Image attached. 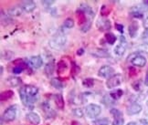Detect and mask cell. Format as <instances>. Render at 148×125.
<instances>
[{
    "label": "cell",
    "instance_id": "cell-1",
    "mask_svg": "<svg viewBox=\"0 0 148 125\" xmlns=\"http://www.w3.org/2000/svg\"><path fill=\"white\" fill-rule=\"evenodd\" d=\"M38 89L34 85H24L19 89V97L24 106L29 109L33 108V104L38 100Z\"/></svg>",
    "mask_w": 148,
    "mask_h": 125
},
{
    "label": "cell",
    "instance_id": "cell-2",
    "mask_svg": "<svg viewBox=\"0 0 148 125\" xmlns=\"http://www.w3.org/2000/svg\"><path fill=\"white\" fill-rule=\"evenodd\" d=\"M67 42V38L64 35V33H58L49 41V47L55 50H60L65 46Z\"/></svg>",
    "mask_w": 148,
    "mask_h": 125
},
{
    "label": "cell",
    "instance_id": "cell-3",
    "mask_svg": "<svg viewBox=\"0 0 148 125\" xmlns=\"http://www.w3.org/2000/svg\"><path fill=\"white\" fill-rule=\"evenodd\" d=\"M16 111H18V107L16 105H11L5 110L2 114L1 121L5 122H13L16 117Z\"/></svg>",
    "mask_w": 148,
    "mask_h": 125
},
{
    "label": "cell",
    "instance_id": "cell-4",
    "mask_svg": "<svg viewBox=\"0 0 148 125\" xmlns=\"http://www.w3.org/2000/svg\"><path fill=\"white\" fill-rule=\"evenodd\" d=\"M127 60L131 61V63H132L134 66H136V67H139V68H143L145 66L146 64V59L145 58L144 56L142 55H139V52H134L131 54Z\"/></svg>",
    "mask_w": 148,
    "mask_h": 125
},
{
    "label": "cell",
    "instance_id": "cell-5",
    "mask_svg": "<svg viewBox=\"0 0 148 125\" xmlns=\"http://www.w3.org/2000/svg\"><path fill=\"white\" fill-rule=\"evenodd\" d=\"M101 107L97 104H94V103L89 104L86 106V108H85V113H86L87 117L90 119L97 118L101 114Z\"/></svg>",
    "mask_w": 148,
    "mask_h": 125
},
{
    "label": "cell",
    "instance_id": "cell-6",
    "mask_svg": "<svg viewBox=\"0 0 148 125\" xmlns=\"http://www.w3.org/2000/svg\"><path fill=\"white\" fill-rule=\"evenodd\" d=\"M122 81H123V77L121 74H114L106 81V87L110 89H114L118 86H120Z\"/></svg>",
    "mask_w": 148,
    "mask_h": 125
},
{
    "label": "cell",
    "instance_id": "cell-7",
    "mask_svg": "<svg viewBox=\"0 0 148 125\" xmlns=\"http://www.w3.org/2000/svg\"><path fill=\"white\" fill-rule=\"evenodd\" d=\"M119 38H120V43H119L114 48V53L117 56H123L125 51H126L127 41H126V38H125V37L123 35H121Z\"/></svg>",
    "mask_w": 148,
    "mask_h": 125
},
{
    "label": "cell",
    "instance_id": "cell-8",
    "mask_svg": "<svg viewBox=\"0 0 148 125\" xmlns=\"http://www.w3.org/2000/svg\"><path fill=\"white\" fill-rule=\"evenodd\" d=\"M96 27L100 31L107 33L112 28V23L108 18H99L96 21Z\"/></svg>",
    "mask_w": 148,
    "mask_h": 125
},
{
    "label": "cell",
    "instance_id": "cell-9",
    "mask_svg": "<svg viewBox=\"0 0 148 125\" xmlns=\"http://www.w3.org/2000/svg\"><path fill=\"white\" fill-rule=\"evenodd\" d=\"M113 75H114V69L109 65H104V66L101 67L98 71V76L107 79Z\"/></svg>",
    "mask_w": 148,
    "mask_h": 125
},
{
    "label": "cell",
    "instance_id": "cell-10",
    "mask_svg": "<svg viewBox=\"0 0 148 125\" xmlns=\"http://www.w3.org/2000/svg\"><path fill=\"white\" fill-rule=\"evenodd\" d=\"M21 9L27 13H31L32 11L36 8V3L32 1V0H27V1H23L20 5Z\"/></svg>",
    "mask_w": 148,
    "mask_h": 125
},
{
    "label": "cell",
    "instance_id": "cell-11",
    "mask_svg": "<svg viewBox=\"0 0 148 125\" xmlns=\"http://www.w3.org/2000/svg\"><path fill=\"white\" fill-rule=\"evenodd\" d=\"M143 110V107H142L139 103L137 102H134V103L131 104L128 108H127V113L128 115H136V114H139V113L142 111Z\"/></svg>",
    "mask_w": 148,
    "mask_h": 125
},
{
    "label": "cell",
    "instance_id": "cell-12",
    "mask_svg": "<svg viewBox=\"0 0 148 125\" xmlns=\"http://www.w3.org/2000/svg\"><path fill=\"white\" fill-rule=\"evenodd\" d=\"M29 64L34 68V69H39L43 65V59L40 56H32L28 59Z\"/></svg>",
    "mask_w": 148,
    "mask_h": 125
},
{
    "label": "cell",
    "instance_id": "cell-13",
    "mask_svg": "<svg viewBox=\"0 0 148 125\" xmlns=\"http://www.w3.org/2000/svg\"><path fill=\"white\" fill-rule=\"evenodd\" d=\"M130 15L133 16L134 18H144V10L141 7H133L130 9Z\"/></svg>",
    "mask_w": 148,
    "mask_h": 125
},
{
    "label": "cell",
    "instance_id": "cell-14",
    "mask_svg": "<svg viewBox=\"0 0 148 125\" xmlns=\"http://www.w3.org/2000/svg\"><path fill=\"white\" fill-rule=\"evenodd\" d=\"M139 29V25L136 21H132L131 24L128 27V32H129V35L132 38H134L136 36H137V32Z\"/></svg>",
    "mask_w": 148,
    "mask_h": 125
},
{
    "label": "cell",
    "instance_id": "cell-15",
    "mask_svg": "<svg viewBox=\"0 0 148 125\" xmlns=\"http://www.w3.org/2000/svg\"><path fill=\"white\" fill-rule=\"evenodd\" d=\"M26 118L28 122L34 125H38L40 122V117L36 112H28L26 115Z\"/></svg>",
    "mask_w": 148,
    "mask_h": 125
},
{
    "label": "cell",
    "instance_id": "cell-16",
    "mask_svg": "<svg viewBox=\"0 0 148 125\" xmlns=\"http://www.w3.org/2000/svg\"><path fill=\"white\" fill-rule=\"evenodd\" d=\"M68 70V64L66 63V61L61 59L57 63V73L59 75H62Z\"/></svg>",
    "mask_w": 148,
    "mask_h": 125
},
{
    "label": "cell",
    "instance_id": "cell-17",
    "mask_svg": "<svg viewBox=\"0 0 148 125\" xmlns=\"http://www.w3.org/2000/svg\"><path fill=\"white\" fill-rule=\"evenodd\" d=\"M5 82H7V84L8 85V86L15 88V87L19 86L22 82V81H21L20 78H18V77H9V78H8Z\"/></svg>",
    "mask_w": 148,
    "mask_h": 125
},
{
    "label": "cell",
    "instance_id": "cell-18",
    "mask_svg": "<svg viewBox=\"0 0 148 125\" xmlns=\"http://www.w3.org/2000/svg\"><path fill=\"white\" fill-rule=\"evenodd\" d=\"M50 85L53 88L57 89H63L65 88V84L62 82L58 78H52L50 79Z\"/></svg>",
    "mask_w": 148,
    "mask_h": 125
},
{
    "label": "cell",
    "instance_id": "cell-19",
    "mask_svg": "<svg viewBox=\"0 0 148 125\" xmlns=\"http://www.w3.org/2000/svg\"><path fill=\"white\" fill-rule=\"evenodd\" d=\"M54 70H55V64H54V62L53 61L48 62L47 65L45 66V69H44L45 75H46L47 77H50L54 73Z\"/></svg>",
    "mask_w": 148,
    "mask_h": 125
},
{
    "label": "cell",
    "instance_id": "cell-20",
    "mask_svg": "<svg viewBox=\"0 0 148 125\" xmlns=\"http://www.w3.org/2000/svg\"><path fill=\"white\" fill-rule=\"evenodd\" d=\"M54 100H55V103L57 105V107L59 108L60 110H63L64 109V99H63V96L61 94H56L55 97H54Z\"/></svg>",
    "mask_w": 148,
    "mask_h": 125
},
{
    "label": "cell",
    "instance_id": "cell-21",
    "mask_svg": "<svg viewBox=\"0 0 148 125\" xmlns=\"http://www.w3.org/2000/svg\"><path fill=\"white\" fill-rule=\"evenodd\" d=\"M78 10H81L82 12H84L85 14H88L90 16H94V12H93V9L90 7L88 4H81Z\"/></svg>",
    "mask_w": 148,
    "mask_h": 125
},
{
    "label": "cell",
    "instance_id": "cell-22",
    "mask_svg": "<svg viewBox=\"0 0 148 125\" xmlns=\"http://www.w3.org/2000/svg\"><path fill=\"white\" fill-rule=\"evenodd\" d=\"M76 16H77V18H78V23H79V25H82L83 26L87 22V20H86V14H85L84 12H82V11L77 10Z\"/></svg>",
    "mask_w": 148,
    "mask_h": 125
},
{
    "label": "cell",
    "instance_id": "cell-23",
    "mask_svg": "<svg viewBox=\"0 0 148 125\" xmlns=\"http://www.w3.org/2000/svg\"><path fill=\"white\" fill-rule=\"evenodd\" d=\"M14 96V92L12 90H5V92H2L1 94H0V99H1L2 101H5V100H10Z\"/></svg>",
    "mask_w": 148,
    "mask_h": 125
},
{
    "label": "cell",
    "instance_id": "cell-24",
    "mask_svg": "<svg viewBox=\"0 0 148 125\" xmlns=\"http://www.w3.org/2000/svg\"><path fill=\"white\" fill-rule=\"evenodd\" d=\"M104 38L106 39V41L107 43L109 44V45H113L115 42H116V36L114 35L113 33H111V32H107L104 34Z\"/></svg>",
    "mask_w": 148,
    "mask_h": 125
},
{
    "label": "cell",
    "instance_id": "cell-25",
    "mask_svg": "<svg viewBox=\"0 0 148 125\" xmlns=\"http://www.w3.org/2000/svg\"><path fill=\"white\" fill-rule=\"evenodd\" d=\"M101 102H102V103H103L106 107H107V106L109 107V106L114 105L115 100L111 97L110 94H108V95H104V96H103V98H102V100H101Z\"/></svg>",
    "mask_w": 148,
    "mask_h": 125
},
{
    "label": "cell",
    "instance_id": "cell-26",
    "mask_svg": "<svg viewBox=\"0 0 148 125\" xmlns=\"http://www.w3.org/2000/svg\"><path fill=\"white\" fill-rule=\"evenodd\" d=\"M123 95V89H114V90H112V92H110V96L114 100H119Z\"/></svg>",
    "mask_w": 148,
    "mask_h": 125
},
{
    "label": "cell",
    "instance_id": "cell-27",
    "mask_svg": "<svg viewBox=\"0 0 148 125\" xmlns=\"http://www.w3.org/2000/svg\"><path fill=\"white\" fill-rule=\"evenodd\" d=\"M94 57H97V58H108L110 57V54L108 51L104 50V49H98L96 50L95 52L92 53Z\"/></svg>",
    "mask_w": 148,
    "mask_h": 125
},
{
    "label": "cell",
    "instance_id": "cell-28",
    "mask_svg": "<svg viewBox=\"0 0 148 125\" xmlns=\"http://www.w3.org/2000/svg\"><path fill=\"white\" fill-rule=\"evenodd\" d=\"M94 125H109L110 121L108 118H100V119H95L92 122Z\"/></svg>",
    "mask_w": 148,
    "mask_h": 125
},
{
    "label": "cell",
    "instance_id": "cell-29",
    "mask_svg": "<svg viewBox=\"0 0 148 125\" xmlns=\"http://www.w3.org/2000/svg\"><path fill=\"white\" fill-rule=\"evenodd\" d=\"M110 113L114 119H119V118H123V112L121 111H119L116 108H112L110 110Z\"/></svg>",
    "mask_w": 148,
    "mask_h": 125
},
{
    "label": "cell",
    "instance_id": "cell-30",
    "mask_svg": "<svg viewBox=\"0 0 148 125\" xmlns=\"http://www.w3.org/2000/svg\"><path fill=\"white\" fill-rule=\"evenodd\" d=\"M74 27V20L71 18H68L65 19V21L63 22V25H62V27L63 28H68V29H70V28H72Z\"/></svg>",
    "mask_w": 148,
    "mask_h": 125
},
{
    "label": "cell",
    "instance_id": "cell-31",
    "mask_svg": "<svg viewBox=\"0 0 148 125\" xmlns=\"http://www.w3.org/2000/svg\"><path fill=\"white\" fill-rule=\"evenodd\" d=\"M82 85L86 88H92L94 85V79L92 78H86L82 81Z\"/></svg>",
    "mask_w": 148,
    "mask_h": 125
},
{
    "label": "cell",
    "instance_id": "cell-32",
    "mask_svg": "<svg viewBox=\"0 0 148 125\" xmlns=\"http://www.w3.org/2000/svg\"><path fill=\"white\" fill-rule=\"evenodd\" d=\"M112 8L108 5H102V7L101 8V16H107L110 14Z\"/></svg>",
    "mask_w": 148,
    "mask_h": 125
},
{
    "label": "cell",
    "instance_id": "cell-33",
    "mask_svg": "<svg viewBox=\"0 0 148 125\" xmlns=\"http://www.w3.org/2000/svg\"><path fill=\"white\" fill-rule=\"evenodd\" d=\"M137 52H142L148 54V42L143 43L137 47Z\"/></svg>",
    "mask_w": 148,
    "mask_h": 125
},
{
    "label": "cell",
    "instance_id": "cell-34",
    "mask_svg": "<svg viewBox=\"0 0 148 125\" xmlns=\"http://www.w3.org/2000/svg\"><path fill=\"white\" fill-rule=\"evenodd\" d=\"M14 57V52L9 50H5L4 53H2V59H5V60H10L12 59V58Z\"/></svg>",
    "mask_w": 148,
    "mask_h": 125
},
{
    "label": "cell",
    "instance_id": "cell-35",
    "mask_svg": "<svg viewBox=\"0 0 148 125\" xmlns=\"http://www.w3.org/2000/svg\"><path fill=\"white\" fill-rule=\"evenodd\" d=\"M72 114L75 116V117H78V118H82L84 113L82 111V109H79V108H76V109H73L72 110Z\"/></svg>",
    "mask_w": 148,
    "mask_h": 125
},
{
    "label": "cell",
    "instance_id": "cell-36",
    "mask_svg": "<svg viewBox=\"0 0 148 125\" xmlns=\"http://www.w3.org/2000/svg\"><path fill=\"white\" fill-rule=\"evenodd\" d=\"M90 27H92V22H90V20H87L86 23H85V24L82 27L81 30H82V32H83V33H86V32H88V31L90 29Z\"/></svg>",
    "mask_w": 148,
    "mask_h": 125
},
{
    "label": "cell",
    "instance_id": "cell-37",
    "mask_svg": "<svg viewBox=\"0 0 148 125\" xmlns=\"http://www.w3.org/2000/svg\"><path fill=\"white\" fill-rule=\"evenodd\" d=\"M71 66H72V68H71V73H72V74H78V73L79 72V70H81L79 67L78 65H76V63L74 61L71 63Z\"/></svg>",
    "mask_w": 148,
    "mask_h": 125
},
{
    "label": "cell",
    "instance_id": "cell-38",
    "mask_svg": "<svg viewBox=\"0 0 148 125\" xmlns=\"http://www.w3.org/2000/svg\"><path fill=\"white\" fill-rule=\"evenodd\" d=\"M132 87H133V89L135 90V92H139L140 89H141V81H136L133 82Z\"/></svg>",
    "mask_w": 148,
    "mask_h": 125
},
{
    "label": "cell",
    "instance_id": "cell-39",
    "mask_svg": "<svg viewBox=\"0 0 148 125\" xmlns=\"http://www.w3.org/2000/svg\"><path fill=\"white\" fill-rule=\"evenodd\" d=\"M23 70H24L23 68H21L19 66H15L12 70V72L14 73V74H20V73L23 72Z\"/></svg>",
    "mask_w": 148,
    "mask_h": 125
},
{
    "label": "cell",
    "instance_id": "cell-40",
    "mask_svg": "<svg viewBox=\"0 0 148 125\" xmlns=\"http://www.w3.org/2000/svg\"><path fill=\"white\" fill-rule=\"evenodd\" d=\"M41 4L44 5L45 8H49V7H50L51 5H53V4H55V1L54 0H42L41 1Z\"/></svg>",
    "mask_w": 148,
    "mask_h": 125
},
{
    "label": "cell",
    "instance_id": "cell-41",
    "mask_svg": "<svg viewBox=\"0 0 148 125\" xmlns=\"http://www.w3.org/2000/svg\"><path fill=\"white\" fill-rule=\"evenodd\" d=\"M124 124V120L123 118H119V119H114L112 122V125H123Z\"/></svg>",
    "mask_w": 148,
    "mask_h": 125
},
{
    "label": "cell",
    "instance_id": "cell-42",
    "mask_svg": "<svg viewBox=\"0 0 148 125\" xmlns=\"http://www.w3.org/2000/svg\"><path fill=\"white\" fill-rule=\"evenodd\" d=\"M115 28H116V29L123 35V26L122 24H118V23H116V24H115Z\"/></svg>",
    "mask_w": 148,
    "mask_h": 125
},
{
    "label": "cell",
    "instance_id": "cell-43",
    "mask_svg": "<svg viewBox=\"0 0 148 125\" xmlns=\"http://www.w3.org/2000/svg\"><path fill=\"white\" fill-rule=\"evenodd\" d=\"M133 73H134V74H136V71H135V70L134 69L133 67H131V68H129V74H130L131 77L133 76Z\"/></svg>",
    "mask_w": 148,
    "mask_h": 125
},
{
    "label": "cell",
    "instance_id": "cell-44",
    "mask_svg": "<svg viewBox=\"0 0 148 125\" xmlns=\"http://www.w3.org/2000/svg\"><path fill=\"white\" fill-rule=\"evenodd\" d=\"M142 38H148V27L145 28L144 33H143V36H142Z\"/></svg>",
    "mask_w": 148,
    "mask_h": 125
},
{
    "label": "cell",
    "instance_id": "cell-45",
    "mask_svg": "<svg viewBox=\"0 0 148 125\" xmlns=\"http://www.w3.org/2000/svg\"><path fill=\"white\" fill-rule=\"evenodd\" d=\"M84 54V49L83 48H79L77 50V55L78 56H82Z\"/></svg>",
    "mask_w": 148,
    "mask_h": 125
},
{
    "label": "cell",
    "instance_id": "cell-46",
    "mask_svg": "<svg viewBox=\"0 0 148 125\" xmlns=\"http://www.w3.org/2000/svg\"><path fill=\"white\" fill-rule=\"evenodd\" d=\"M145 85L148 87V71L146 72L145 74Z\"/></svg>",
    "mask_w": 148,
    "mask_h": 125
},
{
    "label": "cell",
    "instance_id": "cell-47",
    "mask_svg": "<svg viewBox=\"0 0 148 125\" xmlns=\"http://www.w3.org/2000/svg\"><path fill=\"white\" fill-rule=\"evenodd\" d=\"M144 26H145V28L148 27V16H147V18L145 19V21H144Z\"/></svg>",
    "mask_w": 148,
    "mask_h": 125
},
{
    "label": "cell",
    "instance_id": "cell-48",
    "mask_svg": "<svg viewBox=\"0 0 148 125\" xmlns=\"http://www.w3.org/2000/svg\"><path fill=\"white\" fill-rule=\"evenodd\" d=\"M71 125H82L81 123H79V122H77V121H73L72 122H71Z\"/></svg>",
    "mask_w": 148,
    "mask_h": 125
},
{
    "label": "cell",
    "instance_id": "cell-49",
    "mask_svg": "<svg viewBox=\"0 0 148 125\" xmlns=\"http://www.w3.org/2000/svg\"><path fill=\"white\" fill-rule=\"evenodd\" d=\"M127 125H137V123L134 122H129Z\"/></svg>",
    "mask_w": 148,
    "mask_h": 125
},
{
    "label": "cell",
    "instance_id": "cell-50",
    "mask_svg": "<svg viewBox=\"0 0 148 125\" xmlns=\"http://www.w3.org/2000/svg\"><path fill=\"white\" fill-rule=\"evenodd\" d=\"M3 70H4V67L1 66V75H3Z\"/></svg>",
    "mask_w": 148,
    "mask_h": 125
},
{
    "label": "cell",
    "instance_id": "cell-51",
    "mask_svg": "<svg viewBox=\"0 0 148 125\" xmlns=\"http://www.w3.org/2000/svg\"><path fill=\"white\" fill-rule=\"evenodd\" d=\"M45 125H49V124H45Z\"/></svg>",
    "mask_w": 148,
    "mask_h": 125
}]
</instances>
